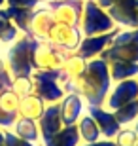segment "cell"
<instances>
[{
	"instance_id": "cell-9",
	"label": "cell",
	"mask_w": 138,
	"mask_h": 146,
	"mask_svg": "<svg viewBox=\"0 0 138 146\" xmlns=\"http://www.w3.org/2000/svg\"><path fill=\"white\" fill-rule=\"evenodd\" d=\"M108 15L119 29H136V0H114V4L108 8Z\"/></svg>"
},
{
	"instance_id": "cell-24",
	"label": "cell",
	"mask_w": 138,
	"mask_h": 146,
	"mask_svg": "<svg viewBox=\"0 0 138 146\" xmlns=\"http://www.w3.org/2000/svg\"><path fill=\"white\" fill-rule=\"evenodd\" d=\"M114 116L119 121L121 127H127V125H133L134 121L138 119V99L136 101H131V103L123 104L119 108L114 110Z\"/></svg>"
},
{
	"instance_id": "cell-41",
	"label": "cell",
	"mask_w": 138,
	"mask_h": 146,
	"mask_svg": "<svg viewBox=\"0 0 138 146\" xmlns=\"http://www.w3.org/2000/svg\"><path fill=\"white\" fill-rule=\"evenodd\" d=\"M44 2H46V0H44Z\"/></svg>"
},
{
	"instance_id": "cell-38",
	"label": "cell",
	"mask_w": 138,
	"mask_h": 146,
	"mask_svg": "<svg viewBox=\"0 0 138 146\" xmlns=\"http://www.w3.org/2000/svg\"><path fill=\"white\" fill-rule=\"evenodd\" d=\"M38 146H42V142H38Z\"/></svg>"
},
{
	"instance_id": "cell-22",
	"label": "cell",
	"mask_w": 138,
	"mask_h": 146,
	"mask_svg": "<svg viewBox=\"0 0 138 146\" xmlns=\"http://www.w3.org/2000/svg\"><path fill=\"white\" fill-rule=\"evenodd\" d=\"M21 31L11 23V19L6 15L4 8H0V44L2 46H10L11 42H15L19 38Z\"/></svg>"
},
{
	"instance_id": "cell-36",
	"label": "cell",
	"mask_w": 138,
	"mask_h": 146,
	"mask_svg": "<svg viewBox=\"0 0 138 146\" xmlns=\"http://www.w3.org/2000/svg\"><path fill=\"white\" fill-rule=\"evenodd\" d=\"M6 6V0H0V8H4Z\"/></svg>"
},
{
	"instance_id": "cell-33",
	"label": "cell",
	"mask_w": 138,
	"mask_h": 146,
	"mask_svg": "<svg viewBox=\"0 0 138 146\" xmlns=\"http://www.w3.org/2000/svg\"><path fill=\"white\" fill-rule=\"evenodd\" d=\"M96 6H100V8H104V10H108L112 4H114V0H95Z\"/></svg>"
},
{
	"instance_id": "cell-29",
	"label": "cell",
	"mask_w": 138,
	"mask_h": 146,
	"mask_svg": "<svg viewBox=\"0 0 138 146\" xmlns=\"http://www.w3.org/2000/svg\"><path fill=\"white\" fill-rule=\"evenodd\" d=\"M4 139H6V146H38L34 142H28L21 137H17L11 129H4Z\"/></svg>"
},
{
	"instance_id": "cell-19",
	"label": "cell",
	"mask_w": 138,
	"mask_h": 146,
	"mask_svg": "<svg viewBox=\"0 0 138 146\" xmlns=\"http://www.w3.org/2000/svg\"><path fill=\"white\" fill-rule=\"evenodd\" d=\"M76 125H78V133H80V139H81L83 144H87V142H95V141H98V139H102V133H100V129H98L96 121L91 118L87 112L78 119Z\"/></svg>"
},
{
	"instance_id": "cell-32",
	"label": "cell",
	"mask_w": 138,
	"mask_h": 146,
	"mask_svg": "<svg viewBox=\"0 0 138 146\" xmlns=\"http://www.w3.org/2000/svg\"><path fill=\"white\" fill-rule=\"evenodd\" d=\"M80 146H116V142H114V139H98V141L87 142V144H83V142H81Z\"/></svg>"
},
{
	"instance_id": "cell-13",
	"label": "cell",
	"mask_w": 138,
	"mask_h": 146,
	"mask_svg": "<svg viewBox=\"0 0 138 146\" xmlns=\"http://www.w3.org/2000/svg\"><path fill=\"white\" fill-rule=\"evenodd\" d=\"M85 112L96 121V125H98V129L102 133V139H114L117 135V131L121 129V125L116 119L114 112L104 108V106H87Z\"/></svg>"
},
{
	"instance_id": "cell-1",
	"label": "cell",
	"mask_w": 138,
	"mask_h": 146,
	"mask_svg": "<svg viewBox=\"0 0 138 146\" xmlns=\"http://www.w3.org/2000/svg\"><path fill=\"white\" fill-rule=\"evenodd\" d=\"M112 84L108 63L102 57H95L87 61L83 74L64 87V93H78L87 106H104Z\"/></svg>"
},
{
	"instance_id": "cell-30",
	"label": "cell",
	"mask_w": 138,
	"mask_h": 146,
	"mask_svg": "<svg viewBox=\"0 0 138 146\" xmlns=\"http://www.w3.org/2000/svg\"><path fill=\"white\" fill-rule=\"evenodd\" d=\"M44 0H6V6H13V8H25V10H34Z\"/></svg>"
},
{
	"instance_id": "cell-15",
	"label": "cell",
	"mask_w": 138,
	"mask_h": 146,
	"mask_svg": "<svg viewBox=\"0 0 138 146\" xmlns=\"http://www.w3.org/2000/svg\"><path fill=\"white\" fill-rule=\"evenodd\" d=\"M85 66H87V61L81 55H78L76 51L74 53H66L63 65L59 68V84L63 86V89L68 86L70 82H74L78 76L83 74Z\"/></svg>"
},
{
	"instance_id": "cell-34",
	"label": "cell",
	"mask_w": 138,
	"mask_h": 146,
	"mask_svg": "<svg viewBox=\"0 0 138 146\" xmlns=\"http://www.w3.org/2000/svg\"><path fill=\"white\" fill-rule=\"evenodd\" d=\"M4 70H8V68H6V61H4V57L0 55V72H4Z\"/></svg>"
},
{
	"instance_id": "cell-20",
	"label": "cell",
	"mask_w": 138,
	"mask_h": 146,
	"mask_svg": "<svg viewBox=\"0 0 138 146\" xmlns=\"http://www.w3.org/2000/svg\"><path fill=\"white\" fill-rule=\"evenodd\" d=\"M11 131L17 137H21V139H25L28 142H34V144L40 142V129H38V121H34V119L17 118V121L11 127Z\"/></svg>"
},
{
	"instance_id": "cell-4",
	"label": "cell",
	"mask_w": 138,
	"mask_h": 146,
	"mask_svg": "<svg viewBox=\"0 0 138 146\" xmlns=\"http://www.w3.org/2000/svg\"><path fill=\"white\" fill-rule=\"evenodd\" d=\"M34 93L42 99L46 104H55L64 97V89L59 84V70H34Z\"/></svg>"
},
{
	"instance_id": "cell-17",
	"label": "cell",
	"mask_w": 138,
	"mask_h": 146,
	"mask_svg": "<svg viewBox=\"0 0 138 146\" xmlns=\"http://www.w3.org/2000/svg\"><path fill=\"white\" fill-rule=\"evenodd\" d=\"M102 59L110 61H125V63H138V44L129 46H108L100 55Z\"/></svg>"
},
{
	"instance_id": "cell-5",
	"label": "cell",
	"mask_w": 138,
	"mask_h": 146,
	"mask_svg": "<svg viewBox=\"0 0 138 146\" xmlns=\"http://www.w3.org/2000/svg\"><path fill=\"white\" fill-rule=\"evenodd\" d=\"M44 4L49 8L55 23L80 27L85 0H46Z\"/></svg>"
},
{
	"instance_id": "cell-39",
	"label": "cell",
	"mask_w": 138,
	"mask_h": 146,
	"mask_svg": "<svg viewBox=\"0 0 138 146\" xmlns=\"http://www.w3.org/2000/svg\"><path fill=\"white\" fill-rule=\"evenodd\" d=\"M134 146H138V142H136V144H134Z\"/></svg>"
},
{
	"instance_id": "cell-27",
	"label": "cell",
	"mask_w": 138,
	"mask_h": 146,
	"mask_svg": "<svg viewBox=\"0 0 138 146\" xmlns=\"http://www.w3.org/2000/svg\"><path fill=\"white\" fill-rule=\"evenodd\" d=\"M114 142H116V146H134L138 142V133L134 131L133 125L121 127L117 131V135L114 137Z\"/></svg>"
},
{
	"instance_id": "cell-18",
	"label": "cell",
	"mask_w": 138,
	"mask_h": 146,
	"mask_svg": "<svg viewBox=\"0 0 138 146\" xmlns=\"http://www.w3.org/2000/svg\"><path fill=\"white\" fill-rule=\"evenodd\" d=\"M81 139L78 133V125H64L63 129L44 141L42 146H80Z\"/></svg>"
},
{
	"instance_id": "cell-28",
	"label": "cell",
	"mask_w": 138,
	"mask_h": 146,
	"mask_svg": "<svg viewBox=\"0 0 138 146\" xmlns=\"http://www.w3.org/2000/svg\"><path fill=\"white\" fill-rule=\"evenodd\" d=\"M19 101H21V97H19L17 93H13L11 89H4V91L0 93V108L6 110V112L17 114Z\"/></svg>"
},
{
	"instance_id": "cell-11",
	"label": "cell",
	"mask_w": 138,
	"mask_h": 146,
	"mask_svg": "<svg viewBox=\"0 0 138 146\" xmlns=\"http://www.w3.org/2000/svg\"><path fill=\"white\" fill-rule=\"evenodd\" d=\"M53 25H55V19L51 15L49 8L46 4H40L38 8L32 10V17H30V25H28L27 34H30L36 40H48V34Z\"/></svg>"
},
{
	"instance_id": "cell-14",
	"label": "cell",
	"mask_w": 138,
	"mask_h": 146,
	"mask_svg": "<svg viewBox=\"0 0 138 146\" xmlns=\"http://www.w3.org/2000/svg\"><path fill=\"white\" fill-rule=\"evenodd\" d=\"M63 119H61V108L59 103L55 104H48L44 110L42 118L38 119V129H40V142L48 141L49 137H53L55 133L63 129Z\"/></svg>"
},
{
	"instance_id": "cell-7",
	"label": "cell",
	"mask_w": 138,
	"mask_h": 146,
	"mask_svg": "<svg viewBox=\"0 0 138 146\" xmlns=\"http://www.w3.org/2000/svg\"><path fill=\"white\" fill-rule=\"evenodd\" d=\"M138 99V78H129V80H121V82H114L112 89L106 97L104 108L114 110L123 106V104L136 101Z\"/></svg>"
},
{
	"instance_id": "cell-21",
	"label": "cell",
	"mask_w": 138,
	"mask_h": 146,
	"mask_svg": "<svg viewBox=\"0 0 138 146\" xmlns=\"http://www.w3.org/2000/svg\"><path fill=\"white\" fill-rule=\"evenodd\" d=\"M110 78L112 82H121L129 78H138V63H125V61H110Z\"/></svg>"
},
{
	"instance_id": "cell-26",
	"label": "cell",
	"mask_w": 138,
	"mask_h": 146,
	"mask_svg": "<svg viewBox=\"0 0 138 146\" xmlns=\"http://www.w3.org/2000/svg\"><path fill=\"white\" fill-rule=\"evenodd\" d=\"M129 44H138V27L136 29H119L114 36L110 46H129Z\"/></svg>"
},
{
	"instance_id": "cell-40",
	"label": "cell",
	"mask_w": 138,
	"mask_h": 146,
	"mask_svg": "<svg viewBox=\"0 0 138 146\" xmlns=\"http://www.w3.org/2000/svg\"><path fill=\"white\" fill-rule=\"evenodd\" d=\"M0 46H2V44H0Z\"/></svg>"
},
{
	"instance_id": "cell-12",
	"label": "cell",
	"mask_w": 138,
	"mask_h": 146,
	"mask_svg": "<svg viewBox=\"0 0 138 146\" xmlns=\"http://www.w3.org/2000/svg\"><path fill=\"white\" fill-rule=\"evenodd\" d=\"M59 108H61L63 125H76L78 119L85 114L87 104L78 93H64V97L59 101Z\"/></svg>"
},
{
	"instance_id": "cell-3",
	"label": "cell",
	"mask_w": 138,
	"mask_h": 146,
	"mask_svg": "<svg viewBox=\"0 0 138 146\" xmlns=\"http://www.w3.org/2000/svg\"><path fill=\"white\" fill-rule=\"evenodd\" d=\"M116 29V23L112 21L108 11L104 8L95 4V0H85L83 4V13L80 21V31L83 36H96L104 34Z\"/></svg>"
},
{
	"instance_id": "cell-35",
	"label": "cell",
	"mask_w": 138,
	"mask_h": 146,
	"mask_svg": "<svg viewBox=\"0 0 138 146\" xmlns=\"http://www.w3.org/2000/svg\"><path fill=\"white\" fill-rule=\"evenodd\" d=\"M133 127H134V131H136V133H138V119H136V121H134V123H133Z\"/></svg>"
},
{
	"instance_id": "cell-31",
	"label": "cell",
	"mask_w": 138,
	"mask_h": 146,
	"mask_svg": "<svg viewBox=\"0 0 138 146\" xmlns=\"http://www.w3.org/2000/svg\"><path fill=\"white\" fill-rule=\"evenodd\" d=\"M17 118H19V114H11L0 108V129H11Z\"/></svg>"
},
{
	"instance_id": "cell-8",
	"label": "cell",
	"mask_w": 138,
	"mask_h": 146,
	"mask_svg": "<svg viewBox=\"0 0 138 146\" xmlns=\"http://www.w3.org/2000/svg\"><path fill=\"white\" fill-rule=\"evenodd\" d=\"M81 38H83V34H81L80 27H70V25L55 23L48 34V42L57 46L59 49H63L64 53H74L78 49V46H80Z\"/></svg>"
},
{
	"instance_id": "cell-37",
	"label": "cell",
	"mask_w": 138,
	"mask_h": 146,
	"mask_svg": "<svg viewBox=\"0 0 138 146\" xmlns=\"http://www.w3.org/2000/svg\"><path fill=\"white\" fill-rule=\"evenodd\" d=\"M136 15H138V0H136Z\"/></svg>"
},
{
	"instance_id": "cell-10",
	"label": "cell",
	"mask_w": 138,
	"mask_h": 146,
	"mask_svg": "<svg viewBox=\"0 0 138 146\" xmlns=\"http://www.w3.org/2000/svg\"><path fill=\"white\" fill-rule=\"evenodd\" d=\"M116 33H117V27L114 29V31H110V33H104V34L83 36L81 42H80V46H78V49H76V53L81 55L85 61H91V59H95V57H100L102 51L112 44Z\"/></svg>"
},
{
	"instance_id": "cell-23",
	"label": "cell",
	"mask_w": 138,
	"mask_h": 146,
	"mask_svg": "<svg viewBox=\"0 0 138 146\" xmlns=\"http://www.w3.org/2000/svg\"><path fill=\"white\" fill-rule=\"evenodd\" d=\"M6 15L11 19V23L15 25L21 33H28V25H30L32 10H25V8H13V6H4Z\"/></svg>"
},
{
	"instance_id": "cell-6",
	"label": "cell",
	"mask_w": 138,
	"mask_h": 146,
	"mask_svg": "<svg viewBox=\"0 0 138 146\" xmlns=\"http://www.w3.org/2000/svg\"><path fill=\"white\" fill-rule=\"evenodd\" d=\"M64 57L66 53L51 42L36 40L34 53H32V66H34V70H59Z\"/></svg>"
},
{
	"instance_id": "cell-2",
	"label": "cell",
	"mask_w": 138,
	"mask_h": 146,
	"mask_svg": "<svg viewBox=\"0 0 138 146\" xmlns=\"http://www.w3.org/2000/svg\"><path fill=\"white\" fill-rule=\"evenodd\" d=\"M34 46H36V38H32L30 34H25V33H21L15 42H11L8 46L4 61H6V68L11 74V78H15V76H30L34 72V66H32Z\"/></svg>"
},
{
	"instance_id": "cell-25",
	"label": "cell",
	"mask_w": 138,
	"mask_h": 146,
	"mask_svg": "<svg viewBox=\"0 0 138 146\" xmlns=\"http://www.w3.org/2000/svg\"><path fill=\"white\" fill-rule=\"evenodd\" d=\"M13 93H17L19 97H27L30 93H34V82H32V76H15L11 80V87Z\"/></svg>"
},
{
	"instance_id": "cell-16",
	"label": "cell",
	"mask_w": 138,
	"mask_h": 146,
	"mask_svg": "<svg viewBox=\"0 0 138 146\" xmlns=\"http://www.w3.org/2000/svg\"><path fill=\"white\" fill-rule=\"evenodd\" d=\"M46 106H48V104L44 103L36 93H30V95H27V97H21L17 114H19V118H27V119H34V121H38V119L42 118Z\"/></svg>"
}]
</instances>
